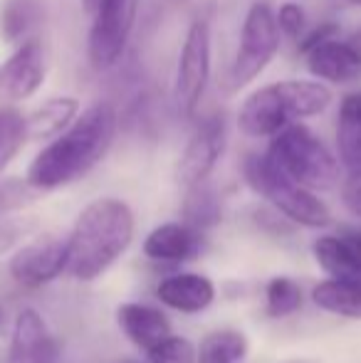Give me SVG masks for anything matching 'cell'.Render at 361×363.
Returning a JSON list of instances; mask_svg holds the SVG:
<instances>
[{"mask_svg":"<svg viewBox=\"0 0 361 363\" xmlns=\"http://www.w3.org/2000/svg\"><path fill=\"white\" fill-rule=\"evenodd\" d=\"M116 134V111L111 104H94L67 126L48 148L35 156L28 171V186L38 191L67 186L82 178L109 151Z\"/></svg>","mask_w":361,"mask_h":363,"instance_id":"obj_1","label":"cell"},{"mask_svg":"<svg viewBox=\"0 0 361 363\" xmlns=\"http://www.w3.org/2000/svg\"><path fill=\"white\" fill-rule=\"evenodd\" d=\"M134 213L119 198H99L79 213L67 238V272L82 282L104 274L131 245Z\"/></svg>","mask_w":361,"mask_h":363,"instance_id":"obj_2","label":"cell"},{"mask_svg":"<svg viewBox=\"0 0 361 363\" xmlns=\"http://www.w3.org/2000/svg\"><path fill=\"white\" fill-rule=\"evenodd\" d=\"M332 101V91L322 82L287 79L252 91L240 106L238 126L245 136L262 139L274 136L294 119H307L324 111Z\"/></svg>","mask_w":361,"mask_h":363,"instance_id":"obj_3","label":"cell"},{"mask_svg":"<svg viewBox=\"0 0 361 363\" xmlns=\"http://www.w3.org/2000/svg\"><path fill=\"white\" fill-rule=\"evenodd\" d=\"M265 156L284 176L309 191H327L339 178L337 158L307 126L289 124L277 131Z\"/></svg>","mask_w":361,"mask_h":363,"instance_id":"obj_4","label":"cell"},{"mask_svg":"<svg viewBox=\"0 0 361 363\" xmlns=\"http://www.w3.org/2000/svg\"><path fill=\"white\" fill-rule=\"evenodd\" d=\"M243 173H245V181L272 203L274 211H279L292 223L304 225V228H327L332 223L329 208L309 188L284 176L267 156L250 153L243 163Z\"/></svg>","mask_w":361,"mask_h":363,"instance_id":"obj_5","label":"cell"},{"mask_svg":"<svg viewBox=\"0 0 361 363\" xmlns=\"http://www.w3.org/2000/svg\"><path fill=\"white\" fill-rule=\"evenodd\" d=\"M279 48V28L277 18L267 3H255L245 15L240 35V48L228 72V89L235 91L250 84L267 65L272 62Z\"/></svg>","mask_w":361,"mask_h":363,"instance_id":"obj_6","label":"cell"},{"mask_svg":"<svg viewBox=\"0 0 361 363\" xmlns=\"http://www.w3.org/2000/svg\"><path fill=\"white\" fill-rule=\"evenodd\" d=\"M208 77H211V28L206 20H196L186 35L176 67L174 101L181 116L191 119L196 114Z\"/></svg>","mask_w":361,"mask_h":363,"instance_id":"obj_7","label":"cell"},{"mask_svg":"<svg viewBox=\"0 0 361 363\" xmlns=\"http://www.w3.org/2000/svg\"><path fill=\"white\" fill-rule=\"evenodd\" d=\"M89 30V62L94 69H109L121 60L136 18V0H104L94 10Z\"/></svg>","mask_w":361,"mask_h":363,"instance_id":"obj_8","label":"cell"},{"mask_svg":"<svg viewBox=\"0 0 361 363\" xmlns=\"http://www.w3.org/2000/svg\"><path fill=\"white\" fill-rule=\"evenodd\" d=\"M223 148H226V121H223V116L213 114L198 121L179 161V171H176L179 183L188 188L201 181H208L218 158L223 156Z\"/></svg>","mask_w":361,"mask_h":363,"instance_id":"obj_9","label":"cell"},{"mask_svg":"<svg viewBox=\"0 0 361 363\" xmlns=\"http://www.w3.org/2000/svg\"><path fill=\"white\" fill-rule=\"evenodd\" d=\"M67 269V240L45 238L25 245L10 259V274L20 287L38 289Z\"/></svg>","mask_w":361,"mask_h":363,"instance_id":"obj_10","label":"cell"},{"mask_svg":"<svg viewBox=\"0 0 361 363\" xmlns=\"http://www.w3.org/2000/svg\"><path fill=\"white\" fill-rule=\"evenodd\" d=\"M57 356L60 346L43 316L35 309L20 311L10 336L8 363H57Z\"/></svg>","mask_w":361,"mask_h":363,"instance_id":"obj_11","label":"cell"},{"mask_svg":"<svg viewBox=\"0 0 361 363\" xmlns=\"http://www.w3.org/2000/svg\"><path fill=\"white\" fill-rule=\"evenodd\" d=\"M45 79V52L38 40L23 43L0 69V94L5 99H28Z\"/></svg>","mask_w":361,"mask_h":363,"instance_id":"obj_12","label":"cell"},{"mask_svg":"<svg viewBox=\"0 0 361 363\" xmlns=\"http://www.w3.org/2000/svg\"><path fill=\"white\" fill-rule=\"evenodd\" d=\"M302 55L307 57L309 72L319 79L339 82V84L361 79V48L352 40L329 38Z\"/></svg>","mask_w":361,"mask_h":363,"instance_id":"obj_13","label":"cell"},{"mask_svg":"<svg viewBox=\"0 0 361 363\" xmlns=\"http://www.w3.org/2000/svg\"><path fill=\"white\" fill-rule=\"evenodd\" d=\"M314 259L334 279H361V233L322 235L314 240Z\"/></svg>","mask_w":361,"mask_h":363,"instance_id":"obj_14","label":"cell"},{"mask_svg":"<svg viewBox=\"0 0 361 363\" xmlns=\"http://www.w3.org/2000/svg\"><path fill=\"white\" fill-rule=\"evenodd\" d=\"M146 257L159 262H183L201 252V230L186 223H166L151 230L144 240Z\"/></svg>","mask_w":361,"mask_h":363,"instance_id":"obj_15","label":"cell"},{"mask_svg":"<svg viewBox=\"0 0 361 363\" xmlns=\"http://www.w3.org/2000/svg\"><path fill=\"white\" fill-rule=\"evenodd\" d=\"M116 324L144 351L154 349L166 336H171V321L166 319L164 311L146 304H134V301L116 309Z\"/></svg>","mask_w":361,"mask_h":363,"instance_id":"obj_16","label":"cell"},{"mask_svg":"<svg viewBox=\"0 0 361 363\" xmlns=\"http://www.w3.org/2000/svg\"><path fill=\"white\" fill-rule=\"evenodd\" d=\"M159 299L161 304L179 309L183 314H198V311L208 309L216 299V287L208 277L193 272L171 274L159 284Z\"/></svg>","mask_w":361,"mask_h":363,"instance_id":"obj_17","label":"cell"},{"mask_svg":"<svg viewBox=\"0 0 361 363\" xmlns=\"http://www.w3.org/2000/svg\"><path fill=\"white\" fill-rule=\"evenodd\" d=\"M339 158L349 173H361V91L347 94L339 106Z\"/></svg>","mask_w":361,"mask_h":363,"instance_id":"obj_18","label":"cell"},{"mask_svg":"<svg viewBox=\"0 0 361 363\" xmlns=\"http://www.w3.org/2000/svg\"><path fill=\"white\" fill-rule=\"evenodd\" d=\"M312 301L329 314L361 319V279L329 277L312 289Z\"/></svg>","mask_w":361,"mask_h":363,"instance_id":"obj_19","label":"cell"},{"mask_svg":"<svg viewBox=\"0 0 361 363\" xmlns=\"http://www.w3.org/2000/svg\"><path fill=\"white\" fill-rule=\"evenodd\" d=\"M79 111V101L72 96H60V99H50L48 104H43L40 109H35L33 114L25 119L28 126V139L40 141V139H52L60 136L70 126V121H74Z\"/></svg>","mask_w":361,"mask_h":363,"instance_id":"obj_20","label":"cell"},{"mask_svg":"<svg viewBox=\"0 0 361 363\" xmlns=\"http://www.w3.org/2000/svg\"><path fill=\"white\" fill-rule=\"evenodd\" d=\"M248 356L245 334L235 329L211 331L196 351V363H243Z\"/></svg>","mask_w":361,"mask_h":363,"instance_id":"obj_21","label":"cell"},{"mask_svg":"<svg viewBox=\"0 0 361 363\" xmlns=\"http://www.w3.org/2000/svg\"><path fill=\"white\" fill-rule=\"evenodd\" d=\"M221 201H218V193L213 191V186H208L206 181L196 183V186H188L186 201H183V218L186 225L196 230H208L216 228L221 223Z\"/></svg>","mask_w":361,"mask_h":363,"instance_id":"obj_22","label":"cell"},{"mask_svg":"<svg viewBox=\"0 0 361 363\" xmlns=\"http://www.w3.org/2000/svg\"><path fill=\"white\" fill-rule=\"evenodd\" d=\"M43 20L40 0H8L0 10V35L8 43H20Z\"/></svg>","mask_w":361,"mask_h":363,"instance_id":"obj_23","label":"cell"},{"mask_svg":"<svg viewBox=\"0 0 361 363\" xmlns=\"http://www.w3.org/2000/svg\"><path fill=\"white\" fill-rule=\"evenodd\" d=\"M28 139L25 116L15 109H0V176Z\"/></svg>","mask_w":361,"mask_h":363,"instance_id":"obj_24","label":"cell"},{"mask_svg":"<svg viewBox=\"0 0 361 363\" xmlns=\"http://www.w3.org/2000/svg\"><path fill=\"white\" fill-rule=\"evenodd\" d=\"M265 304H267V314L274 316V319L289 316L302 306V289L289 277H274L267 284Z\"/></svg>","mask_w":361,"mask_h":363,"instance_id":"obj_25","label":"cell"},{"mask_svg":"<svg viewBox=\"0 0 361 363\" xmlns=\"http://www.w3.org/2000/svg\"><path fill=\"white\" fill-rule=\"evenodd\" d=\"M146 359L149 363H196V349L188 339L171 334L146 351Z\"/></svg>","mask_w":361,"mask_h":363,"instance_id":"obj_26","label":"cell"},{"mask_svg":"<svg viewBox=\"0 0 361 363\" xmlns=\"http://www.w3.org/2000/svg\"><path fill=\"white\" fill-rule=\"evenodd\" d=\"M274 18H277L279 33H284L292 40L299 38V33H302V28H304V10L299 8L297 3H284Z\"/></svg>","mask_w":361,"mask_h":363,"instance_id":"obj_27","label":"cell"},{"mask_svg":"<svg viewBox=\"0 0 361 363\" xmlns=\"http://www.w3.org/2000/svg\"><path fill=\"white\" fill-rule=\"evenodd\" d=\"M342 198H344V206L357 218H361V173H349L347 183L342 188Z\"/></svg>","mask_w":361,"mask_h":363,"instance_id":"obj_28","label":"cell"},{"mask_svg":"<svg viewBox=\"0 0 361 363\" xmlns=\"http://www.w3.org/2000/svg\"><path fill=\"white\" fill-rule=\"evenodd\" d=\"M334 35H337V25H332V23L319 25V28H314L312 33L302 40V45H299V52H307L309 48H314V45L324 43V40H329V38H334Z\"/></svg>","mask_w":361,"mask_h":363,"instance_id":"obj_29","label":"cell"},{"mask_svg":"<svg viewBox=\"0 0 361 363\" xmlns=\"http://www.w3.org/2000/svg\"><path fill=\"white\" fill-rule=\"evenodd\" d=\"M82 3H84V10H87V13H94L104 0H82Z\"/></svg>","mask_w":361,"mask_h":363,"instance_id":"obj_30","label":"cell"},{"mask_svg":"<svg viewBox=\"0 0 361 363\" xmlns=\"http://www.w3.org/2000/svg\"><path fill=\"white\" fill-rule=\"evenodd\" d=\"M349 40H352L354 45H359V48H361V30H359L357 35H352V38H349Z\"/></svg>","mask_w":361,"mask_h":363,"instance_id":"obj_31","label":"cell"},{"mask_svg":"<svg viewBox=\"0 0 361 363\" xmlns=\"http://www.w3.org/2000/svg\"><path fill=\"white\" fill-rule=\"evenodd\" d=\"M349 3H354V5H361V0H349Z\"/></svg>","mask_w":361,"mask_h":363,"instance_id":"obj_32","label":"cell"},{"mask_svg":"<svg viewBox=\"0 0 361 363\" xmlns=\"http://www.w3.org/2000/svg\"><path fill=\"white\" fill-rule=\"evenodd\" d=\"M0 321H3V314H0Z\"/></svg>","mask_w":361,"mask_h":363,"instance_id":"obj_33","label":"cell"}]
</instances>
